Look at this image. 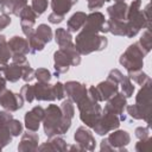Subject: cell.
I'll list each match as a JSON object with an SVG mask.
<instances>
[{
	"instance_id": "cell-1",
	"label": "cell",
	"mask_w": 152,
	"mask_h": 152,
	"mask_svg": "<svg viewBox=\"0 0 152 152\" xmlns=\"http://www.w3.org/2000/svg\"><path fill=\"white\" fill-rule=\"evenodd\" d=\"M141 0H133L127 7L126 14V37L133 38L138 32L146 27L150 28V5L140 11Z\"/></svg>"
},
{
	"instance_id": "cell-2",
	"label": "cell",
	"mask_w": 152,
	"mask_h": 152,
	"mask_svg": "<svg viewBox=\"0 0 152 152\" xmlns=\"http://www.w3.org/2000/svg\"><path fill=\"white\" fill-rule=\"evenodd\" d=\"M43 125L44 133L48 138H51L58 134L66 133L71 126V119L65 118L62 114L61 107H58L57 104H49L44 113Z\"/></svg>"
},
{
	"instance_id": "cell-3",
	"label": "cell",
	"mask_w": 152,
	"mask_h": 152,
	"mask_svg": "<svg viewBox=\"0 0 152 152\" xmlns=\"http://www.w3.org/2000/svg\"><path fill=\"white\" fill-rule=\"evenodd\" d=\"M108 44L104 36L82 30L75 38V46L80 55H89L94 51H102Z\"/></svg>"
},
{
	"instance_id": "cell-4",
	"label": "cell",
	"mask_w": 152,
	"mask_h": 152,
	"mask_svg": "<svg viewBox=\"0 0 152 152\" xmlns=\"http://www.w3.org/2000/svg\"><path fill=\"white\" fill-rule=\"evenodd\" d=\"M147 53L142 50V48L139 45V43H134L129 45L126 51L120 56V64L124 65V68L127 71H135L140 70L144 66V57Z\"/></svg>"
},
{
	"instance_id": "cell-5",
	"label": "cell",
	"mask_w": 152,
	"mask_h": 152,
	"mask_svg": "<svg viewBox=\"0 0 152 152\" xmlns=\"http://www.w3.org/2000/svg\"><path fill=\"white\" fill-rule=\"evenodd\" d=\"M77 104V108L80 110V119L83 124H86L87 127L93 128L95 126V124L97 122L99 118L102 114V109L101 106L94 101L93 99L89 97V95L87 97H84L83 100H81Z\"/></svg>"
},
{
	"instance_id": "cell-6",
	"label": "cell",
	"mask_w": 152,
	"mask_h": 152,
	"mask_svg": "<svg viewBox=\"0 0 152 152\" xmlns=\"http://www.w3.org/2000/svg\"><path fill=\"white\" fill-rule=\"evenodd\" d=\"M119 126H120V119L118 115L108 112H103V114H101V116L99 118L97 122L93 128L95 133H97L99 135H106L110 131L119 128Z\"/></svg>"
},
{
	"instance_id": "cell-7",
	"label": "cell",
	"mask_w": 152,
	"mask_h": 152,
	"mask_svg": "<svg viewBox=\"0 0 152 152\" xmlns=\"http://www.w3.org/2000/svg\"><path fill=\"white\" fill-rule=\"evenodd\" d=\"M0 104L8 112H15L24 106V99L20 94L5 89L0 93Z\"/></svg>"
},
{
	"instance_id": "cell-8",
	"label": "cell",
	"mask_w": 152,
	"mask_h": 152,
	"mask_svg": "<svg viewBox=\"0 0 152 152\" xmlns=\"http://www.w3.org/2000/svg\"><path fill=\"white\" fill-rule=\"evenodd\" d=\"M64 91H65V95L72 102H76V103H78L81 100L88 96V89L86 88V84L76 81H68L64 84Z\"/></svg>"
},
{
	"instance_id": "cell-9",
	"label": "cell",
	"mask_w": 152,
	"mask_h": 152,
	"mask_svg": "<svg viewBox=\"0 0 152 152\" xmlns=\"http://www.w3.org/2000/svg\"><path fill=\"white\" fill-rule=\"evenodd\" d=\"M44 113H45V109L43 107H40V106L33 107L30 112H27L25 114V127L28 131L37 132L39 128L40 121H43Z\"/></svg>"
},
{
	"instance_id": "cell-10",
	"label": "cell",
	"mask_w": 152,
	"mask_h": 152,
	"mask_svg": "<svg viewBox=\"0 0 152 152\" xmlns=\"http://www.w3.org/2000/svg\"><path fill=\"white\" fill-rule=\"evenodd\" d=\"M74 139L76 141L77 145H80L83 150L87 151H94L95 150V139L93 137V134L90 133V131L86 129L84 127H78L74 134Z\"/></svg>"
},
{
	"instance_id": "cell-11",
	"label": "cell",
	"mask_w": 152,
	"mask_h": 152,
	"mask_svg": "<svg viewBox=\"0 0 152 152\" xmlns=\"http://www.w3.org/2000/svg\"><path fill=\"white\" fill-rule=\"evenodd\" d=\"M104 23H106L104 15L101 12H93L87 15L86 21L82 26L83 27L82 30L94 32V33H100V32H102V27H103Z\"/></svg>"
},
{
	"instance_id": "cell-12",
	"label": "cell",
	"mask_w": 152,
	"mask_h": 152,
	"mask_svg": "<svg viewBox=\"0 0 152 152\" xmlns=\"http://www.w3.org/2000/svg\"><path fill=\"white\" fill-rule=\"evenodd\" d=\"M107 104L103 109V112H108L115 115H120L124 113V109L126 108L127 101H126V96L122 93H116L115 95H113L109 100H107Z\"/></svg>"
},
{
	"instance_id": "cell-13",
	"label": "cell",
	"mask_w": 152,
	"mask_h": 152,
	"mask_svg": "<svg viewBox=\"0 0 152 152\" xmlns=\"http://www.w3.org/2000/svg\"><path fill=\"white\" fill-rule=\"evenodd\" d=\"M27 64H28V62L26 64H17V63L5 64L1 68V76L5 77L6 81L17 82V81H19V78H21L23 70H24L25 65H27Z\"/></svg>"
},
{
	"instance_id": "cell-14",
	"label": "cell",
	"mask_w": 152,
	"mask_h": 152,
	"mask_svg": "<svg viewBox=\"0 0 152 152\" xmlns=\"http://www.w3.org/2000/svg\"><path fill=\"white\" fill-rule=\"evenodd\" d=\"M34 90V99L38 101H53L56 100L55 93H53V86L43 82H38L33 84Z\"/></svg>"
},
{
	"instance_id": "cell-15",
	"label": "cell",
	"mask_w": 152,
	"mask_h": 152,
	"mask_svg": "<svg viewBox=\"0 0 152 152\" xmlns=\"http://www.w3.org/2000/svg\"><path fill=\"white\" fill-rule=\"evenodd\" d=\"M107 140L113 148H118L119 151H126L125 146L129 144L131 137L126 131L119 129V131H114L113 133H110Z\"/></svg>"
},
{
	"instance_id": "cell-16",
	"label": "cell",
	"mask_w": 152,
	"mask_h": 152,
	"mask_svg": "<svg viewBox=\"0 0 152 152\" xmlns=\"http://www.w3.org/2000/svg\"><path fill=\"white\" fill-rule=\"evenodd\" d=\"M53 61H55V70L57 74H65L70 65H72L71 57L62 49H58L53 53Z\"/></svg>"
},
{
	"instance_id": "cell-17",
	"label": "cell",
	"mask_w": 152,
	"mask_h": 152,
	"mask_svg": "<svg viewBox=\"0 0 152 152\" xmlns=\"http://www.w3.org/2000/svg\"><path fill=\"white\" fill-rule=\"evenodd\" d=\"M38 141L39 137L37 133L28 131L23 134L21 140L18 145V150L20 152H27V151H37L38 150Z\"/></svg>"
},
{
	"instance_id": "cell-18",
	"label": "cell",
	"mask_w": 152,
	"mask_h": 152,
	"mask_svg": "<svg viewBox=\"0 0 152 152\" xmlns=\"http://www.w3.org/2000/svg\"><path fill=\"white\" fill-rule=\"evenodd\" d=\"M27 5V0H0V8L4 14L19 15L20 11Z\"/></svg>"
},
{
	"instance_id": "cell-19",
	"label": "cell",
	"mask_w": 152,
	"mask_h": 152,
	"mask_svg": "<svg viewBox=\"0 0 152 152\" xmlns=\"http://www.w3.org/2000/svg\"><path fill=\"white\" fill-rule=\"evenodd\" d=\"M127 113L129 116H132L135 120H145L146 122H150V116H151V107L141 106V104H131L126 107Z\"/></svg>"
},
{
	"instance_id": "cell-20",
	"label": "cell",
	"mask_w": 152,
	"mask_h": 152,
	"mask_svg": "<svg viewBox=\"0 0 152 152\" xmlns=\"http://www.w3.org/2000/svg\"><path fill=\"white\" fill-rule=\"evenodd\" d=\"M66 148H68V146H66L65 140L61 137H57V135L51 137L44 144L38 146V151H59V152H63Z\"/></svg>"
},
{
	"instance_id": "cell-21",
	"label": "cell",
	"mask_w": 152,
	"mask_h": 152,
	"mask_svg": "<svg viewBox=\"0 0 152 152\" xmlns=\"http://www.w3.org/2000/svg\"><path fill=\"white\" fill-rule=\"evenodd\" d=\"M8 46L13 53H20V55H26L30 52V46H28V42L27 39L19 37V36H14L10 39L8 42Z\"/></svg>"
},
{
	"instance_id": "cell-22",
	"label": "cell",
	"mask_w": 152,
	"mask_h": 152,
	"mask_svg": "<svg viewBox=\"0 0 152 152\" xmlns=\"http://www.w3.org/2000/svg\"><path fill=\"white\" fill-rule=\"evenodd\" d=\"M151 86L152 82L148 78L140 88V90L138 91L137 96H135V103L141 104V106H146V107H151L152 104V100H151Z\"/></svg>"
},
{
	"instance_id": "cell-23",
	"label": "cell",
	"mask_w": 152,
	"mask_h": 152,
	"mask_svg": "<svg viewBox=\"0 0 152 152\" xmlns=\"http://www.w3.org/2000/svg\"><path fill=\"white\" fill-rule=\"evenodd\" d=\"M96 88L100 91L103 101L109 100L113 95H115L118 93V83H115L114 81H112L109 78H107L106 81L100 82Z\"/></svg>"
},
{
	"instance_id": "cell-24",
	"label": "cell",
	"mask_w": 152,
	"mask_h": 152,
	"mask_svg": "<svg viewBox=\"0 0 152 152\" xmlns=\"http://www.w3.org/2000/svg\"><path fill=\"white\" fill-rule=\"evenodd\" d=\"M127 7H128V5L125 1H115L114 5H112L107 8V13L112 19L125 21L126 14H127Z\"/></svg>"
},
{
	"instance_id": "cell-25",
	"label": "cell",
	"mask_w": 152,
	"mask_h": 152,
	"mask_svg": "<svg viewBox=\"0 0 152 152\" xmlns=\"http://www.w3.org/2000/svg\"><path fill=\"white\" fill-rule=\"evenodd\" d=\"M104 25L107 32H110L114 36H126V21L110 18L104 23Z\"/></svg>"
},
{
	"instance_id": "cell-26",
	"label": "cell",
	"mask_w": 152,
	"mask_h": 152,
	"mask_svg": "<svg viewBox=\"0 0 152 152\" xmlns=\"http://www.w3.org/2000/svg\"><path fill=\"white\" fill-rule=\"evenodd\" d=\"M86 18H87V14L84 12H76V13H74L69 18V20L66 23V26H68L66 30L69 32H76V31H78L83 26V24L86 21Z\"/></svg>"
},
{
	"instance_id": "cell-27",
	"label": "cell",
	"mask_w": 152,
	"mask_h": 152,
	"mask_svg": "<svg viewBox=\"0 0 152 152\" xmlns=\"http://www.w3.org/2000/svg\"><path fill=\"white\" fill-rule=\"evenodd\" d=\"M77 1L78 0H51V7L55 13L65 15Z\"/></svg>"
},
{
	"instance_id": "cell-28",
	"label": "cell",
	"mask_w": 152,
	"mask_h": 152,
	"mask_svg": "<svg viewBox=\"0 0 152 152\" xmlns=\"http://www.w3.org/2000/svg\"><path fill=\"white\" fill-rule=\"evenodd\" d=\"M10 58H12V51L8 46V42L4 34H0V64H7Z\"/></svg>"
},
{
	"instance_id": "cell-29",
	"label": "cell",
	"mask_w": 152,
	"mask_h": 152,
	"mask_svg": "<svg viewBox=\"0 0 152 152\" xmlns=\"http://www.w3.org/2000/svg\"><path fill=\"white\" fill-rule=\"evenodd\" d=\"M55 40L58 44V46L62 48V46H65V45L72 43V37H71V34L68 30H65L63 27H59L55 32Z\"/></svg>"
},
{
	"instance_id": "cell-30",
	"label": "cell",
	"mask_w": 152,
	"mask_h": 152,
	"mask_svg": "<svg viewBox=\"0 0 152 152\" xmlns=\"http://www.w3.org/2000/svg\"><path fill=\"white\" fill-rule=\"evenodd\" d=\"M34 33H36V36H37L40 40H43L45 44H48V43L51 42V39H52V31H51L50 26H48L46 24H40V25H38V27L36 28Z\"/></svg>"
},
{
	"instance_id": "cell-31",
	"label": "cell",
	"mask_w": 152,
	"mask_h": 152,
	"mask_svg": "<svg viewBox=\"0 0 152 152\" xmlns=\"http://www.w3.org/2000/svg\"><path fill=\"white\" fill-rule=\"evenodd\" d=\"M27 42H28V46H30V52L31 53H36L37 51H42L45 48V43L43 40H40L36 33H31L27 37Z\"/></svg>"
},
{
	"instance_id": "cell-32",
	"label": "cell",
	"mask_w": 152,
	"mask_h": 152,
	"mask_svg": "<svg viewBox=\"0 0 152 152\" xmlns=\"http://www.w3.org/2000/svg\"><path fill=\"white\" fill-rule=\"evenodd\" d=\"M19 17H20V20H24V21H30V23H36V19L38 17V14L32 10V7L30 6H25L20 13H19Z\"/></svg>"
},
{
	"instance_id": "cell-33",
	"label": "cell",
	"mask_w": 152,
	"mask_h": 152,
	"mask_svg": "<svg viewBox=\"0 0 152 152\" xmlns=\"http://www.w3.org/2000/svg\"><path fill=\"white\" fill-rule=\"evenodd\" d=\"M138 43H139V45L142 48V50L146 53L150 52V50L152 48V36H151L150 28H147V30L144 31V33H142V36H141V38L139 39Z\"/></svg>"
},
{
	"instance_id": "cell-34",
	"label": "cell",
	"mask_w": 152,
	"mask_h": 152,
	"mask_svg": "<svg viewBox=\"0 0 152 152\" xmlns=\"http://www.w3.org/2000/svg\"><path fill=\"white\" fill-rule=\"evenodd\" d=\"M120 84H121L122 94H124L126 97H131V96L133 95V91H134V86H133V83L131 82L129 77L124 75V77H122L121 81H120Z\"/></svg>"
},
{
	"instance_id": "cell-35",
	"label": "cell",
	"mask_w": 152,
	"mask_h": 152,
	"mask_svg": "<svg viewBox=\"0 0 152 152\" xmlns=\"http://www.w3.org/2000/svg\"><path fill=\"white\" fill-rule=\"evenodd\" d=\"M129 80H133L135 83H138L139 86H142L150 77L140 69V70H135V71H128V75Z\"/></svg>"
},
{
	"instance_id": "cell-36",
	"label": "cell",
	"mask_w": 152,
	"mask_h": 152,
	"mask_svg": "<svg viewBox=\"0 0 152 152\" xmlns=\"http://www.w3.org/2000/svg\"><path fill=\"white\" fill-rule=\"evenodd\" d=\"M8 122V121H7ZM12 141V134L7 127V124L0 126V146L4 147Z\"/></svg>"
},
{
	"instance_id": "cell-37",
	"label": "cell",
	"mask_w": 152,
	"mask_h": 152,
	"mask_svg": "<svg viewBox=\"0 0 152 152\" xmlns=\"http://www.w3.org/2000/svg\"><path fill=\"white\" fill-rule=\"evenodd\" d=\"M7 127H8L10 132H11L12 137H18L19 134L23 133V125H21V122L19 120L14 119V118H12L7 122Z\"/></svg>"
},
{
	"instance_id": "cell-38",
	"label": "cell",
	"mask_w": 152,
	"mask_h": 152,
	"mask_svg": "<svg viewBox=\"0 0 152 152\" xmlns=\"http://www.w3.org/2000/svg\"><path fill=\"white\" fill-rule=\"evenodd\" d=\"M61 110H62V114H63L65 118L72 119V118H74V114H75V108H74L72 101H71L70 99L63 101L62 104H61Z\"/></svg>"
},
{
	"instance_id": "cell-39",
	"label": "cell",
	"mask_w": 152,
	"mask_h": 152,
	"mask_svg": "<svg viewBox=\"0 0 152 152\" xmlns=\"http://www.w3.org/2000/svg\"><path fill=\"white\" fill-rule=\"evenodd\" d=\"M51 72L45 69V68H39L37 70H34V78L38 80V82H43V83H48L51 80Z\"/></svg>"
},
{
	"instance_id": "cell-40",
	"label": "cell",
	"mask_w": 152,
	"mask_h": 152,
	"mask_svg": "<svg viewBox=\"0 0 152 152\" xmlns=\"http://www.w3.org/2000/svg\"><path fill=\"white\" fill-rule=\"evenodd\" d=\"M152 150V139L150 137L145 139H139L135 145V151L138 152H148Z\"/></svg>"
},
{
	"instance_id": "cell-41",
	"label": "cell",
	"mask_w": 152,
	"mask_h": 152,
	"mask_svg": "<svg viewBox=\"0 0 152 152\" xmlns=\"http://www.w3.org/2000/svg\"><path fill=\"white\" fill-rule=\"evenodd\" d=\"M20 95H21V97L24 99V101L32 102V101L34 100V90H33V86L25 84L24 87H21Z\"/></svg>"
},
{
	"instance_id": "cell-42",
	"label": "cell",
	"mask_w": 152,
	"mask_h": 152,
	"mask_svg": "<svg viewBox=\"0 0 152 152\" xmlns=\"http://www.w3.org/2000/svg\"><path fill=\"white\" fill-rule=\"evenodd\" d=\"M48 5H49V1L48 0H32V10L38 14H43L45 12V10L48 8Z\"/></svg>"
},
{
	"instance_id": "cell-43",
	"label": "cell",
	"mask_w": 152,
	"mask_h": 152,
	"mask_svg": "<svg viewBox=\"0 0 152 152\" xmlns=\"http://www.w3.org/2000/svg\"><path fill=\"white\" fill-rule=\"evenodd\" d=\"M21 78L25 81V82H31L33 78H34V70L30 66V64L25 65L24 70H23V76Z\"/></svg>"
},
{
	"instance_id": "cell-44",
	"label": "cell",
	"mask_w": 152,
	"mask_h": 152,
	"mask_svg": "<svg viewBox=\"0 0 152 152\" xmlns=\"http://www.w3.org/2000/svg\"><path fill=\"white\" fill-rule=\"evenodd\" d=\"M53 93L57 100H63L65 96V91H64V84H62L61 82H57L56 84H53Z\"/></svg>"
},
{
	"instance_id": "cell-45",
	"label": "cell",
	"mask_w": 152,
	"mask_h": 152,
	"mask_svg": "<svg viewBox=\"0 0 152 152\" xmlns=\"http://www.w3.org/2000/svg\"><path fill=\"white\" fill-rule=\"evenodd\" d=\"M88 95H89L90 99H93V100L96 101V102L103 101V100H102V96H101V94H100V91L97 90V88H96L95 86L89 87V89H88Z\"/></svg>"
},
{
	"instance_id": "cell-46",
	"label": "cell",
	"mask_w": 152,
	"mask_h": 152,
	"mask_svg": "<svg viewBox=\"0 0 152 152\" xmlns=\"http://www.w3.org/2000/svg\"><path fill=\"white\" fill-rule=\"evenodd\" d=\"M33 23H30V21H24V20H20V26H21V30L24 32V34L26 37H28L31 33H33Z\"/></svg>"
},
{
	"instance_id": "cell-47",
	"label": "cell",
	"mask_w": 152,
	"mask_h": 152,
	"mask_svg": "<svg viewBox=\"0 0 152 152\" xmlns=\"http://www.w3.org/2000/svg\"><path fill=\"white\" fill-rule=\"evenodd\" d=\"M122 77H124V74H122L119 69H113V70H110V71H109V74H108V77H107V78H109V80H112V81H114L115 83H118V84H119Z\"/></svg>"
},
{
	"instance_id": "cell-48",
	"label": "cell",
	"mask_w": 152,
	"mask_h": 152,
	"mask_svg": "<svg viewBox=\"0 0 152 152\" xmlns=\"http://www.w3.org/2000/svg\"><path fill=\"white\" fill-rule=\"evenodd\" d=\"M134 133H135V137L138 139H145L148 137L150 131H148V127H137Z\"/></svg>"
},
{
	"instance_id": "cell-49",
	"label": "cell",
	"mask_w": 152,
	"mask_h": 152,
	"mask_svg": "<svg viewBox=\"0 0 152 152\" xmlns=\"http://www.w3.org/2000/svg\"><path fill=\"white\" fill-rule=\"evenodd\" d=\"M63 19H64V15L57 14V13H55V12L50 13L49 17H48V20H49L51 24H59V23L63 21Z\"/></svg>"
},
{
	"instance_id": "cell-50",
	"label": "cell",
	"mask_w": 152,
	"mask_h": 152,
	"mask_svg": "<svg viewBox=\"0 0 152 152\" xmlns=\"http://www.w3.org/2000/svg\"><path fill=\"white\" fill-rule=\"evenodd\" d=\"M12 63H17V64H26V63H27V59H26L25 55L13 53V55H12Z\"/></svg>"
},
{
	"instance_id": "cell-51",
	"label": "cell",
	"mask_w": 152,
	"mask_h": 152,
	"mask_svg": "<svg viewBox=\"0 0 152 152\" xmlns=\"http://www.w3.org/2000/svg\"><path fill=\"white\" fill-rule=\"evenodd\" d=\"M11 24V18L8 14H1L0 15V31H2L4 28H6L8 25Z\"/></svg>"
},
{
	"instance_id": "cell-52",
	"label": "cell",
	"mask_w": 152,
	"mask_h": 152,
	"mask_svg": "<svg viewBox=\"0 0 152 152\" xmlns=\"http://www.w3.org/2000/svg\"><path fill=\"white\" fill-rule=\"evenodd\" d=\"M103 1L102 0H89L88 1V8L89 10H97L101 8L103 6Z\"/></svg>"
},
{
	"instance_id": "cell-53",
	"label": "cell",
	"mask_w": 152,
	"mask_h": 152,
	"mask_svg": "<svg viewBox=\"0 0 152 152\" xmlns=\"http://www.w3.org/2000/svg\"><path fill=\"white\" fill-rule=\"evenodd\" d=\"M100 150H101V151H113L114 148L110 146V144L108 142V140H107V138H106V139H102V140H101Z\"/></svg>"
},
{
	"instance_id": "cell-54",
	"label": "cell",
	"mask_w": 152,
	"mask_h": 152,
	"mask_svg": "<svg viewBox=\"0 0 152 152\" xmlns=\"http://www.w3.org/2000/svg\"><path fill=\"white\" fill-rule=\"evenodd\" d=\"M5 89H6V80H5V77L0 76V93Z\"/></svg>"
},
{
	"instance_id": "cell-55",
	"label": "cell",
	"mask_w": 152,
	"mask_h": 152,
	"mask_svg": "<svg viewBox=\"0 0 152 152\" xmlns=\"http://www.w3.org/2000/svg\"><path fill=\"white\" fill-rule=\"evenodd\" d=\"M69 150H71V151H75V150H76V151H84V150H83L80 145H77V144H76V145L70 146V147H69Z\"/></svg>"
},
{
	"instance_id": "cell-56",
	"label": "cell",
	"mask_w": 152,
	"mask_h": 152,
	"mask_svg": "<svg viewBox=\"0 0 152 152\" xmlns=\"http://www.w3.org/2000/svg\"><path fill=\"white\" fill-rule=\"evenodd\" d=\"M103 2H108V1H112V0H102Z\"/></svg>"
},
{
	"instance_id": "cell-57",
	"label": "cell",
	"mask_w": 152,
	"mask_h": 152,
	"mask_svg": "<svg viewBox=\"0 0 152 152\" xmlns=\"http://www.w3.org/2000/svg\"><path fill=\"white\" fill-rule=\"evenodd\" d=\"M115 1H125V0H115Z\"/></svg>"
},
{
	"instance_id": "cell-58",
	"label": "cell",
	"mask_w": 152,
	"mask_h": 152,
	"mask_svg": "<svg viewBox=\"0 0 152 152\" xmlns=\"http://www.w3.org/2000/svg\"><path fill=\"white\" fill-rule=\"evenodd\" d=\"M88 1H89V0H88Z\"/></svg>"
}]
</instances>
